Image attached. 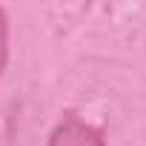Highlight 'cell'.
I'll list each match as a JSON object with an SVG mask.
<instances>
[{"label":"cell","mask_w":146,"mask_h":146,"mask_svg":"<svg viewBox=\"0 0 146 146\" xmlns=\"http://www.w3.org/2000/svg\"><path fill=\"white\" fill-rule=\"evenodd\" d=\"M49 146H106V143H103L100 129L80 120L78 115H66L54 126V132L49 137Z\"/></svg>","instance_id":"1"},{"label":"cell","mask_w":146,"mask_h":146,"mask_svg":"<svg viewBox=\"0 0 146 146\" xmlns=\"http://www.w3.org/2000/svg\"><path fill=\"white\" fill-rule=\"evenodd\" d=\"M6 57H9V23H6V12L0 9V75L6 69Z\"/></svg>","instance_id":"2"}]
</instances>
